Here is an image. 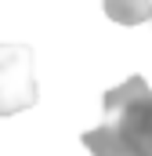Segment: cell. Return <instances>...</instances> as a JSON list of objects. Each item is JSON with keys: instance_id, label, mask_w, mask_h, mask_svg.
<instances>
[{"instance_id": "cell-3", "label": "cell", "mask_w": 152, "mask_h": 156, "mask_svg": "<svg viewBox=\"0 0 152 156\" xmlns=\"http://www.w3.org/2000/svg\"><path fill=\"white\" fill-rule=\"evenodd\" d=\"M105 15L119 26H141L152 18V0H105Z\"/></svg>"}, {"instance_id": "cell-2", "label": "cell", "mask_w": 152, "mask_h": 156, "mask_svg": "<svg viewBox=\"0 0 152 156\" xmlns=\"http://www.w3.org/2000/svg\"><path fill=\"white\" fill-rule=\"evenodd\" d=\"M36 105V73L33 47L0 44V116H15Z\"/></svg>"}, {"instance_id": "cell-1", "label": "cell", "mask_w": 152, "mask_h": 156, "mask_svg": "<svg viewBox=\"0 0 152 156\" xmlns=\"http://www.w3.org/2000/svg\"><path fill=\"white\" fill-rule=\"evenodd\" d=\"M105 120L83 131L91 156H152V87L141 76L123 80L102 98Z\"/></svg>"}]
</instances>
